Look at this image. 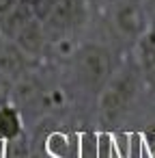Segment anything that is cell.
Masks as SVG:
<instances>
[{"label": "cell", "mask_w": 155, "mask_h": 158, "mask_svg": "<svg viewBox=\"0 0 155 158\" xmlns=\"http://www.w3.org/2000/svg\"><path fill=\"white\" fill-rule=\"evenodd\" d=\"M144 5H146L149 18H151V24H155V0H144Z\"/></svg>", "instance_id": "obj_11"}, {"label": "cell", "mask_w": 155, "mask_h": 158, "mask_svg": "<svg viewBox=\"0 0 155 158\" xmlns=\"http://www.w3.org/2000/svg\"><path fill=\"white\" fill-rule=\"evenodd\" d=\"M11 93H13V78L0 74V104L11 102Z\"/></svg>", "instance_id": "obj_9"}, {"label": "cell", "mask_w": 155, "mask_h": 158, "mask_svg": "<svg viewBox=\"0 0 155 158\" xmlns=\"http://www.w3.org/2000/svg\"><path fill=\"white\" fill-rule=\"evenodd\" d=\"M15 5H17V0H0V18L7 15Z\"/></svg>", "instance_id": "obj_10"}, {"label": "cell", "mask_w": 155, "mask_h": 158, "mask_svg": "<svg viewBox=\"0 0 155 158\" xmlns=\"http://www.w3.org/2000/svg\"><path fill=\"white\" fill-rule=\"evenodd\" d=\"M91 18V0H58L52 13L45 18L43 26L48 37L56 35H78Z\"/></svg>", "instance_id": "obj_4"}, {"label": "cell", "mask_w": 155, "mask_h": 158, "mask_svg": "<svg viewBox=\"0 0 155 158\" xmlns=\"http://www.w3.org/2000/svg\"><path fill=\"white\" fill-rule=\"evenodd\" d=\"M78 158H99V132H78Z\"/></svg>", "instance_id": "obj_7"}, {"label": "cell", "mask_w": 155, "mask_h": 158, "mask_svg": "<svg viewBox=\"0 0 155 158\" xmlns=\"http://www.w3.org/2000/svg\"><path fill=\"white\" fill-rule=\"evenodd\" d=\"M140 85H144V80H142V74L131 56L116 67V72L110 76V80L106 82V87L97 95L99 121L108 128L116 126L127 115L131 104L136 102Z\"/></svg>", "instance_id": "obj_1"}, {"label": "cell", "mask_w": 155, "mask_h": 158, "mask_svg": "<svg viewBox=\"0 0 155 158\" xmlns=\"http://www.w3.org/2000/svg\"><path fill=\"white\" fill-rule=\"evenodd\" d=\"M0 158H5V154H2V143H0Z\"/></svg>", "instance_id": "obj_12"}, {"label": "cell", "mask_w": 155, "mask_h": 158, "mask_svg": "<svg viewBox=\"0 0 155 158\" xmlns=\"http://www.w3.org/2000/svg\"><path fill=\"white\" fill-rule=\"evenodd\" d=\"M131 52H134V61L142 74L144 87L155 93V24H151L149 31L136 41Z\"/></svg>", "instance_id": "obj_5"}, {"label": "cell", "mask_w": 155, "mask_h": 158, "mask_svg": "<svg viewBox=\"0 0 155 158\" xmlns=\"http://www.w3.org/2000/svg\"><path fill=\"white\" fill-rule=\"evenodd\" d=\"M67 65L71 67L76 85L95 98L101 93V89L106 87V82L110 80V76L118 67L112 50L103 44H97V41L80 44L76 54L71 56V61Z\"/></svg>", "instance_id": "obj_2"}, {"label": "cell", "mask_w": 155, "mask_h": 158, "mask_svg": "<svg viewBox=\"0 0 155 158\" xmlns=\"http://www.w3.org/2000/svg\"><path fill=\"white\" fill-rule=\"evenodd\" d=\"M103 13L112 37L127 48H134L151 26L144 0H106Z\"/></svg>", "instance_id": "obj_3"}, {"label": "cell", "mask_w": 155, "mask_h": 158, "mask_svg": "<svg viewBox=\"0 0 155 158\" xmlns=\"http://www.w3.org/2000/svg\"><path fill=\"white\" fill-rule=\"evenodd\" d=\"M24 130V115L15 102H5L0 104V143L13 141L22 136Z\"/></svg>", "instance_id": "obj_6"}, {"label": "cell", "mask_w": 155, "mask_h": 158, "mask_svg": "<svg viewBox=\"0 0 155 158\" xmlns=\"http://www.w3.org/2000/svg\"><path fill=\"white\" fill-rule=\"evenodd\" d=\"M56 2H58V0H20V5L26 7L41 22H45V18L52 13V9L56 7Z\"/></svg>", "instance_id": "obj_8"}]
</instances>
